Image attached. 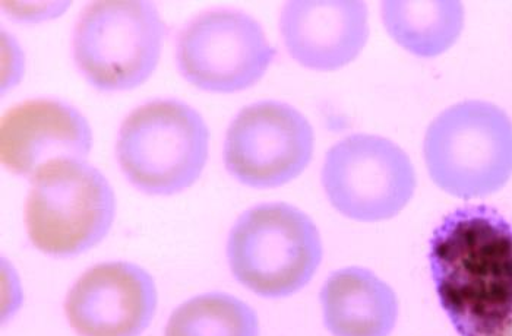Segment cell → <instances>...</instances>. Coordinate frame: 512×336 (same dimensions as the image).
Wrapping results in <instances>:
<instances>
[{"mask_svg":"<svg viewBox=\"0 0 512 336\" xmlns=\"http://www.w3.org/2000/svg\"><path fill=\"white\" fill-rule=\"evenodd\" d=\"M436 296L460 336H502L512 322V224L491 206H463L432 233Z\"/></svg>","mask_w":512,"mask_h":336,"instance_id":"obj_1","label":"cell"},{"mask_svg":"<svg viewBox=\"0 0 512 336\" xmlns=\"http://www.w3.org/2000/svg\"><path fill=\"white\" fill-rule=\"evenodd\" d=\"M210 154L202 114L178 98H154L123 119L116 158L126 179L148 195L183 192L201 177Z\"/></svg>","mask_w":512,"mask_h":336,"instance_id":"obj_2","label":"cell"},{"mask_svg":"<svg viewBox=\"0 0 512 336\" xmlns=\"http://www.w3.org/2000/svg\"><path fill=\"white\" fill-rule=\"evenodd\" d=\"M432 182L460 199L486 198L512 177V120L507 112L470 100L436 116L423 141Z\"/></svg>","mask_w":512,"mask_h":336,"instance_id":"obj_3","label":"cell"},{"mask_svg":"<svg viewBox=\"0 0 512 336\" xmlns=\"http://www.w3.org/2000/svg\"><path fill=\"white\" fill-rule=\"evenodd\" d=\"M322 256L321 234L312 218L286 202L243 212L227 242L232 274L265 299H283L305 288Z\"/></svg>","mask_w":512,"mask_h":336,"instance_id":"obj_4","label":"cell"},{"mask_svg":"<svg viewBox=\"0 0 512 336\" xmlns=\"http://www.w3.org/2000/svg\"><path fill=\"white\" fill-rule=\"evenodd\" d=\"M24 215L34 247L69 258L87 252L109 234L116 196L99 168L78 158H60L31 177Z\"/></svg>","mask_w":512,"mask_h":336,"instance_id":"obj_5","label":"cell"},{"mask_svg":"<svg viewBox=\"0 0 512 336\" xmlns=\"http://www.w3.org/2000/svg\"><path fill=\"white\" fill-rule=\"evenodd\" d=\"M166 22L148 0H97L78 15L72 56L78 71L106 93L134 90L156 71Z\"/></svg>","mask_w":512,"mask_h":336,"instance_id":"obj_6","label":"cell"},{"mask_svg":"<svg viewBox=\"0 0 512 336\" xmlns=\"http://www.w3.org/2000/svg\"><path fill=\"white\" fill-rule=\"evenodd\" d=\"M322 186L335 211L359 223L397 217L416 192V170L403 148L384 136L356 133L325 155Z\"/></svg>","mask_w":512,"mask_h":336,"instance_id":"obj_7","label":"cell"},{"mask_svg":"<svg viewBox=\"0 0 512 336\" xmlns=\"http://www.w3.org/2000/svg\"><path fill=\"white\" fill-rule=\"evenodd\" d=\"M276 49L252 15L233 8L199 12L176 41L180 74L210 93L230 94L255 85L270 68Z\"/></svg>","mask_w":512,"mask_h":336,"instance_id":"obj_8","label":"cell"},{"mask_svg":"<svg viewBox=\"0 0 512 336\" xmlns=\"http://www.w3.org/2000/svg\"><path fill=\"white\" fill-rule=\"evenodd\" d=\"M315 132L305 114L283 101L243 107L224 139V164L240 183L273 189L299 177L314 157Z\"/></svg>","mask_w":512,"mask_h":336,"instance_id":"obj_9","label":"cell"},{"mask_svg":"<svg viewBox=\"0 0 512 336\" xmlns=\"http://www.w3.org/2000/svg\"><path fill=\"white\" fill-rule=\"evenodd\" d=\"M153 277L131 262L85 271L66 297V318L79 336H139L157 309Z\"/></svg>","mask_w":512,"mask_h":336,"instance_id":"obj_10","label":"cell"},{"mask_svg":"<svg viewBox=\"0 0 512 336\" xmlns=\"http://www.w3.org/2000/svg\"><path fill=\"white\" fill-rule=\"evenodd\" d=\"M93 129L77 107L59 98H33L6 110L0 122V157L8 170L33 174L60 158L85 160Z\"/></svg>","mask_w":512,"mask_h":336,"instance_id":"obj_11","label":"cell"},{"mask_svg":"<svg viewBox=\"0 0 512 336\" xmlns=\"http://www.w3.org/2000/svg\"><path fill=\"white\" fill-rule=\"evenodd\" d=\"M280 31L297 63L312 71H337L368 43V5L360 0H290L281 9Z\"/></svg>","mask_w":512,"mask_h":336,"instance_id":"obj_12","label":"cell"},{"mask_svg":"<svg viewBox=\"0 0 512 336\" xmlns=\"http://www.w3.org/2000/svg\"><path fill=\"white\" fill-rule=\"evenodd\" d=\"M319 299L333 336H390L397 325L400 306L393 287L362 266L333 272Z\"/></svg>","mask_w":512,"mask_h":336,"instance_id":"obj_13","label":"cell"},{"mask_svg":"<svg viewBox=\"0 0 512 336\" xmlns=\"http://www.w3.org/2000/svg\"><path fill=\"white\" fill-rule=\"evenodd\" d=\"M381 15L388 36L423 59L448 52L463 33L466 18L458 0H387Z\"/></svg>","mask_w":512,"mask_h":336,"instance_id":"obj_14","label":"cell"},{"mask_svg":"<svg viewBox=\"0 0 512 336\" xmlns=\"http://www.w3.org/2000/svg\"><path fill=\"white\" fill-rule=\"evenodd\" d=\"M164 336H259V319L245 301L213 291L180 304Z\"/></svg>","mask_w":512,"mask_h":336,"instance_id":"obj_15","label":"cell"},{"mask_svg":"<svg viewBox=\"0 0 512 336\" xmlns=\"http://www.w3.org/2000/svg\"><path fill=\"white\" fill-rule=\"evenodd\" d=\"M3 46L8 47L9 50V76L3 81V90H6V87H12V85L17 84L20 81L22 76V66H24V57H22V50L17 43H15L14 38L9 36V41L6 43L5 38H3Z\"/></svg>","mask_w":512,"mask_h":336,"instance_id":"obj_16","label":"cell"},{"mask_svg":"<svg viewBox=\"0 0 512 336\" xmlns=\"http://www.w3.org/2000/svg\"><path fill=\"white\" fill-rule=\"evenodd\" d=\"M502 336H512V322H511V325L508 326L507 331H505L504 335H502Z\"/></svg>","mask_w":512,"mask_h":336,"instance_id":"obj_17","label":"cell"}]
</instances>
